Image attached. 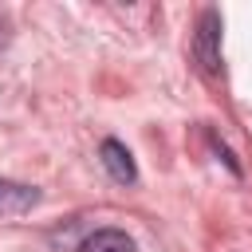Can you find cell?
I'll return each mask as SVG.
<instances>
[{"label":"cell","mask_w":252,"mask_h":252,"mask_svg":"<svg viewBox=\"0 0 252 252\" xmlns=\"http://www.w3.org/2000/svg\"><path fill=\"white\" fill-rule=\"evenodd\" d=\"M193 55L201 63V71L209 79L220 75V12L217 8H205L201 20H197V35H193Z\"/></svg>","instance_id":"obj_1"},{"label":"cell","mask_w":252,"mask_h":252,"mask_svg":"<svg viewBox=\"0 0 252 252\" xmlns=\"http://www.w3.org/2000/svg\"><path fill=\"white\" fill-rule=\"evenodd\" d=\"M79 252H138V248H134V240L122 228H94L79 244Z\"/></svg>","instance_id":"obj_3"},{"label":"cell","mask_w":252,"mask_h":252,"mask_svg":"<svg viewBox=\"0 0 252 252\" xmlns=\"http://www.w3.org/2000/svg\"><path fill=\"white\" fill-rule=\"evenodd\" d=\"M98 158H102V169L118 181V185H134L138 181V165H134V154L118 142V138H102L98 146Z\"/></svg>","instance_id":"obj_2"},{"label":"cell","mask_w":252,"mask_h":252,"mask_svg":"<svg viewBox=\"0 0 252 252\" xmlns=\"http://www.w3.org/2000/svg\"><path fill=\"white\" fill-rule=\"evenodd\" d=\"M35 201H39V189L16 185V181H0V213H28Z\"/></svg>","instance_id":"obj_4"}]
</instances>
